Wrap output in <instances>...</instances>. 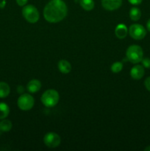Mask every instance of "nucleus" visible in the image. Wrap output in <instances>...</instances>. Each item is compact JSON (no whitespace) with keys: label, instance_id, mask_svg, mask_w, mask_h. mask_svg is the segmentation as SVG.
I'll list each match as a JSON object with an SVG mask.
<instances>
[{"label":"nucleus","instance_id":"obj_1","mask_svg":"<svg viewBox=\"0 0 150 151\" xmlns=\"http://www.w3.org/2000/svg\"><path fill=\"white\" fill-rule=\"evenodd\" d=\"M68 7L63 0H51L44 9V17L49 23H58L66 18Z\"/></svg>","mask_w":150,"mask_h":151},{"label":"nucleus","instance_id":"obj_2","mask_svg":"<svg viewBox=\"0 0 150 151\" xmlns=\"http://www.w3.org/2000/svg\"><path fill=\"white\" fill-rule=\"evenodd\" d=\"M60 95L54 89H48L44 91L41 96V102L44 106L47 108H52L58 103Z\"/></svg>","mask_w":150,"mask_h":151},{"label":"nucleus","instance_id":"obj_3","mask_svg":"<svg viewBox=\"0 0 150 151\" xmlns=\"http://www.w3.org/2000/svg\"><path fill=\"white\" fill-rule=\"evenodd\" d=\"M126 56L129 62L136 64L142 60L144 57V52L140 46L131 45L126 50Z\"/></svg>","mask_w":150,"mask_h":151},{"label":"nucleus","instance_id":"obj_4","mask_svg":"<svg viewBox=\"0 0 150 151\" xmlns=\"http://www.w3.org/2000/svg\"><path fill=\"white\" fill-rule=\"evenodd\" d=\"M22 15L24 18L31 24H35L38 22L40 18L38 9L32 4H27L22 9Z\"/></svg>","mask_w":150,"mask_h":151},{"label":"nucleus","instance_id":"obj_5","mask_svg":"<svg viewBox=\"0 0 150 151\" xmlns=\"http://www.w3.org/2000/svg\"><path fill=\"white\" fill-rule=\"evenodd\" d=\"M35 103V100L33 97L29 94H22L20 97H19L17 101L18 106L19 109L22 111H29L32 109Z\"/></svg>","mask_w":150,"mask_h":151},{"label":"nucleus","instance_id":"obj_6","mask_svg":"<svg viewBox=\"0 0 150 151\" xmlns=\"http://www.w3.org/2000/svg\"><path fill=\"white\" fill-rule=\"evenodd\" d=\"M129 34L133 39L142 40L146 35V30L139 24H133L129 28Z\"/></svg>","mask_w":150,"mask_h":151},{"label":"nucleus","instance_id":"obj_7","mask_svg":"<svg viewBox=\"0 0 150 151\" xmlns=\"http://www.w3.org/2000/svg\"><path fill=\"white\" fill-rule=\"evenodd\" d=\"M44 142L46 147L50 148H55L60 145L61 139L60 136L54 132H49L44 136Z\"/></svg>","mask_w":150,"mask_h":151},{"label":"nucleus","instance_id":"obj_8","mask_svg":"<svg viewBox=\"0 0 150 151\" xmlns=\"http://www.w3.org/2000/svg\"><path fill=\"white\" fill-rule=\"evenodd\" d=\"M122 0H101V5L108 11H113L121 6Z\"/></svg>","mask_w":150,"mask_h":151},{"label":"nucleus","instance_id":"obj_9","mask_svg":"<svg viewBox=\"0 0 150 151\" xmlns=\"http://www.w3.org/2000/svg\"><path fill=\"white\" fill-rule=\"evenodd\" d=\"M145 71L144 67L141 65H136L133 66L130 71V75L134 80H140L144 77Z\"/></svg>","mask_w":150,"mask_h":151},{"label":"nucleus","instance_id":"obj_10","mask_svg":"<svg viewBox=\"0 0 150 151\" xmlns=\"http://www.w3.org/2000/svg\"><path fill=\"white\" fill-rule=\"evenodd\" d=\"M41 83L37 79L31 80L26 86V89L30 93H36L41 89Z\"/></svg>","mask_w":150,"mask_h":151},{"label":"nucleus","instance_id":"obj_11","mask_svg":"<svg viewBox=\"0 0 150 151\" xmlns=\"http://www.w3.org/2000/svg\"><path fill=\"white\" fill-rule=\"evenodd\" d=\"M127 27H126V25L123 24H120L118 25L116 27V29H115L116 36L119 39H124V38L127 35Z\"/></svg>","mask_w":150,"mask_h":151},{"label":"nucleus","instance_id":"obj_12","mask_svg":"<svg viewBox=\"0 0 150 151\" xmlns=\"http://www.w3.org/2000/svg\"><path fill=\"white\" fill-rule=\"evenodd\" d=\"M58 69L60 72L63 74H68L71 70V65L68 60H61L58 62Z\"/></svg>","mask_w":150,"mask_h":151},{"label":"nucleus","instance_id":"obj_13","mask_svg":"<svg viewBox=\"0 0 150 151\" xmlns=\"http://www.w3.org/2000/svg\"><path fill=\"white\" fill-rule=\"evenodd\" d=\"M10 92V88L8 84L4 82H0V98L7 97Z\"/></svg>","mask_w":150,"mask_h":151},{"label":"nucleus","instance_id":"obj_14","mask_svg":"<svg viewBox=\"0 0 150 151\" xmlns=\"http://www.w3.org/2000/svg\"><path fill=\"white\" fill-rule=\"evenodd\" d=\"M81 7L86 11H91L94 8V0H79Z\"/></svg>","mask_w":150,"mask_h":151},{"label":"nucleus","instance_id":"obj_15","mask_svg":"<svg viewBox=\"0 0 150 151\" xmlns=\"http://www.w3.org/2000/svg\"><path fill=\"white\" fill-rule=\"evenodd\" d=\"M129 17L132 21H138L141 17V11L138 7H132L129 10Z\"/></svg>","mask_w":150,"mask_h":151},{"label":"nucleus","instance_id":"obj_16","mask_svg":"<svg viewBox=\"0 0 150 151\" xmlns=\"http://www.w3.org/2000/svg\"><path fill=\"white\" fill-rule=\"evenodd\" d=\"M10 114V108L6 103H0V119H4Z\"/></svg>","mask_w":150,"mask_h":151},{"label":"nucleus","instance_id":"obj_17","mask_svg":"<svg viewBox=\"0 0 150 151\" xmlns=\"http://www.w3.org/2000/svg\"><path fill=\"white\" fill-rule=\"evenodd\" d=\"M12 127H13V125L10 120L4 119L0 122V131H3V132L10 131L12 129Z\"/></svg>","mask_w":150,"mask_h":151},{"label":"nucleus","instance_id":"obj_18","mask_svg":"<svg viewBox=\"0 0 150 151\" xmlns=\"http://www.w3.org/2000/svg\"><path fill=\"white\" fill-rule=\"evenodd\" d=\"M123 69V63L120 61H116L112 64L110 69L113 73H119Z\"/></svg>","mask_w":150,"mask_h":151},{"label":"nucleus","instance_id":"obj_19","mask_svg":"<svg viewBox=\"0 0 150 151\" xmlns=\"http://www.w3.org/2000/svg\"><path fill=\"white\" fill-rule=\"evenodd\" d=\"M141 62H142V66H144V68L150 69V58H143Z\"/></svg>","mask_w":150,"mask_h":151},{"label":"nucleus","instance_id":"obj_20","mask_svg":"<svg viewBox=\"0 0 150 151\" xmlns=\"http://www.w3.org/2000/svg\"><path fill=\"white\" fill-rule=\"evenodd\" d=\"M144 85H145L146 88L149 91H150V77H148V78L145 80V81H144Z\"/></svg>","mask_w":150,"mask_h":151},{"label":"nucleus","instance_id":"obj_21","mask_svg":"<svg viewBox=\"0 0 150 151\" xmlns=\"http://www.w3.org/2000/svg\"><path fill=\"white\" fill-rule=\"evenodd\" d=\"M16 3L18 4V5L21 6V7H23V6H25L27 3L28 0H16Z\"/></svg>","mask_w":150,"mask_h":151},{"label":"nucleus","instance_id":"obj_22","mask_svg":"<svg viewBox=\"0 0 150 151\" xmlns=\"http://www.w3.org/2000/svg\"><path fill=\"white\" fill-rule=\"evenodd\" d=\"M128 1L130 4H133V5H138V4H140L142 2L143 0H128Z\"/></svg>","mask_w":150,"mask_h":151},{"label":"nucleus","instance_id":"obj_23","mask_svg":"<svg viewBox=\"0 0 150 151\" xmlns=\"http://www.w3.org/2000/svg\"><path fill=\"white\" fill-rule=\"evenodd\" d=\"M18 91H19V93H23L24 91V88L23 86H19L18 87Z\"/></svg>","mask_w":150,"mask_h":151},{"label":"nucleus","instance_id":"obj_24","mask_svg":"<svg viewBox=\"0 0 150 151\" xmlns=\"http://www.w3.org/2000/svg\"><path fill=\"white\" fill-rule=\"evenodd\" d=\"M146 28L148 29V31L150 32V19L147 21V23H146Z\"/></svg>","mask_w":150,"mask_h":151},{"label":"nucleus","instance_id":"obj_25","mask_svg":"<svg viewBox=\"0 0 150 151\" xmlns=\"http://www.w3.org/2000/svg\"><path fill=\"white\" fill-rule=\"evenodd\" d=\"M144 150H145V151H150V145L146 147V148L144 149Z\"/></svg>","mask_w":150,"mask_h":151}]
</instances>
